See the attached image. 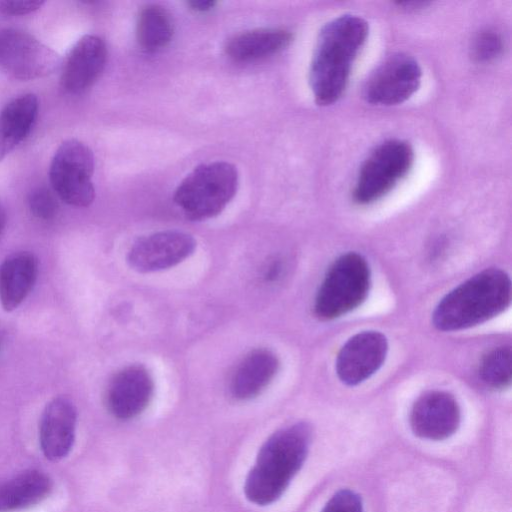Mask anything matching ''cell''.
Instances as JSON below:
<instances>
[{"instance_id":"cell-1","label":"cell","mask_w":512,"mask_h":512,"mask_svg":"<svg viewBox=\"0 0 512 512\" xmlns=\"http://www.w3.org/2000/svg\"><path fill=\"white\" fill-rule=\"evenodd\" d=\"M368 32L367 22L350 14L323 26L309 71L310 87L318 105H332L341 98Z\"/></svg>"},{"instance_id":"cell-2","label":"cell","mask_w":512,"mask_h":512,"mask_svg":"<svg viewBox=\"0 0 512 512\" xmlns=\"http://www.w3.org/2000/svg\"><path fill=\"white\" fill-rule=\"evenodd\" d=\"M311 435L310 426L301 422L275 432L264 443L244 485L249 501L267 505L283 494L307 457Z\"/></svg>"},{"instance_id":"cell-3","label":"cell","mask_w":512,"mask_h":512,"mask_svg":"<svg viewBox=\"0 0 512 512\" xmlns=\"http://www.w3.org/2000/svg\"><path fill=\"white\" fill-rule=\"evenodd\" d=\"M511 302V281L498 268L472 276L436 306L432 319L441 331H458L481 324L502 313Z\"/></svg>"},{"instance_id":"cell-4","label":"cell","mask_w":512,"mask_h":512,"mask_svg":"<svg viewBox=\"0 0 512 512\" xmlns=\"http://www.w3.org/2000/svg\"><path fill=\"white\" fill-rule=\"evenodd\" d=\"M239 183L235 166L215 161L197 166L178 185L174 201L192 220L218 215L236 194Z\"/></svg>"},{"instance_id":"cell-5","label":"cell","mask_w":512,"mask_h":512,"mask_svg":"<svg viewBox=\"0 0 512 512\" xmlns=\"http://www.w3.org/2000/svg\"><path fill=\"white\" fill-rule=\"evenodd\" d=\"M371 284L366 259L355 252L338 257L328 269L317 292L314 312L321 320H333L361 305Z\"/></svg>"},{"instance_id":"cell-6","label":"cell","mask_w":512,"mask_h":512,"mask_svg":"<svg viewBox=\"0 0 512 512\" xmlns=\"http://www.w3.org/2000/svg\"><path fill=\"white\" fill-rule=\"evenodd\" d=\"M414 152L409 143L391 139L377 146L359 170L353 200L371 204L389 193L410 171Z\"/></svg>"},{"instance_id":"cell-7","label":"cell","mask_w":512,"mask_h":512,"mask_svg":"<svg viewBox=\"0 0 512 512\" xmlns=\"http://www.w3.org/2000/svg\"><path fill=\"white\" fill-rule=\"evenodd\" d=\"M94 156L83 142L68 139L56 150L49 168L53 190L67 204L87 207L95 198Z\"/></svg>"},{"instance_id":"cell-8","label":"cell","mask_w":512,"mask_h":512,"mask_svg":"<svg viewBox=\"0 0 512 512\" xmlns=\"http://www.w3.org/2000/svg\"><path fill=\"white\" fill-rule=\"evenodd\" d=\"M60 66L58 53L33 35L13 28L0 30V67L10 77L33 80Z\"/></svg>"},{"instance_id":"cell-9","label":"cell","mask_w":512,"mask_h":512,"mask_svg":"<svg viewBox=\"0 0 512 512\" xmlns=\"http://www.w3.org/2000/svg\"><path fill=\"white\" fill-rule=\"evenodd\" d=\"M421 77V68L413 57L393 54L369 76L363 87V97L374 105L401 104L418 90Z\"/></svg>"},{"instance_id":"cell-10","label":"cell","mask_w":512,"mask_h":512,"mask_svg":"<svg viewBox=\"0 0 512 512\" xmlns=\"http://www.w3.org/2000/svg\"><path fill=\"white\" fill-rule=\"evenodd\" d=\"M195 247V239L185 232L160 231L135 241L128 252L127 261L141 273L161 271L184 261Z\"/></svg>"},{"instance_id":"cell-11","label":"cell","mask_w":512,"mask_h":512,"mask_svg":"<svg viewBox=\"0 0 512 512\" xmlns=\"http://www.w3.org/2000/svg\"><path fill=\"white\" fill-rule=\"evenodd\" d=\"M386 337L378 331H363L349 338L336 359V372L346 385H357L371 377L385 361Z\"/></svg>"},{"instance_id":"cell-12","label":"cell","mask_w":512,"mask_h":512,"mask_svg":"<svg viewBox=\"0 0 512 512\" xmlns=\"http://www.w3.org/2000/svg\"><path fill=\"white\" fill-rule=\"evenodd\" d=\"M460 408L455 398L444 391H428L413 404L410 426L415 435L429 440H443L460 425Z\"/></svg>"},{"instance_id":"cell-13","label":"cell","mask_w":512,"mask_h":512,"mask_svg":"<svg viewBox=\"0 0 512 512\" xmlns=\"http://www.w3.org/2000/svg\"><path fill=\"white\" fill-rule=\"evenodd\" d=\"M153 391V379L144 366H127L116 373L108 385L107 407L118 419L133 418L148 406Z\"/></svg>"},{"instance_id":"cell-14","label":"cell","mask_w":512,"mask_h":512,"mask_svg":"<svg viewBox=\"0 0 512 512\" xmlns=\"http://www.w3.org/2000/svg\"><path fill=\"white\" fill-rule=\"evenodd\" d=\"M106 60L107 48L102 38L91 34L81 37L62 64V88L71 94L82 93L99 78Z\"/></svg>"},{"instance_id":"cell-15","label":"cell","mask_w":512,"mask_h":512,"mask_svg":"<svg viewBox=\"0 0 512 512\" xmlns=\"http://www.w3.org/2000/svg\"><path fill=\"white\" fill-rule=\"evenodd\" d=\"M77 423V410L65 397L52 399L45 407L39 425V442L51 461L65 458L71 451Z\"/></svg>"},{"instance_id":"cell-16","label":"cell","mask_w":512,"mask_h":512,"mask_svg":"<svg viewBox=\"0 0 512 512\" xmlns=\"http://www.w3.org/2000/svg\"><path fill=\"white\" fill-rule=\"evenodd\" d=\"M278 368V358L272 351H251L239 362L231 376L229 389L232 396L239 400L256 397L272 381Z\"/></svg>"},{"instance_id":"cell-17","label":"cell","mask_w":512,"mask_h":512,"mask_svg":"<svg viewBox=\"0 0 512 512\" xmlns=\"http://www.w3.org/2000/svg\"><path fill=\"white\" fill-rule=\"evenodd\" d=\"M38 273L36 257L17 252L0 263V303L5 311L16 309L33 288Z\"/></svg>"},{"instance_id":"cell-18","label":"cell","mask_w":512,"mask_h":512,"mask_svg":"<svg viewBox=\"0 0 512 512\" xmlns=\"http://www.w3.org/2000/svg\"><path fill=\"white\" fill-rule=\"evenodd\" d=\"M38 99L28 93L15 97L0 111V162L30 133L37 115Z\"/></svg>"},{"instance_id":"cell-19","label":"cell","mask_w":512,"mask_h":512,"mask_svg":"<svg viewBox=\"0 0 512 512\" xmlns=\"http://www.w3.org/2000/svg\"><path fill=\"white\" fill-rule=\"evenodd\" d=\"M292 34L279 28H261L235 35L226 45V53L237 62H252L284 50Z\"/></svg>"},{"instance_id":"cell-20","label":"cell","mask_w":512,"mask_h":512,"mask_svg":"<svg viewBox=\"0 0 512 512\" xmlns=\"http://www.w3.org/2000/svg\"><path fill=\"white\" fill-rule=\"evenodd\" d=\"M51 479L43 472L29 470L0 484V512H14L33 506L48 496Z\"/></svg>"},{"instance_id":"cell-21","label":"cell","mask_w":512,"mask_h":512,"mask_svg":"<svg viewBox=\"0 0 512 512\" xmlns=\"http://www.w3.org/2000/svg\"><path fill=\"white\" fill-rule=\"evenodd\" d=\"M174 32L169 13L159 5L144 7L137 18L136 35L139 45L146 51L165 47Z\"/></svg>"},{"instance_id":"cell-22","label":"cell","mask_w":512,"mask_h":512,"mask_svg":"<svg viewBox=\"0 0 512 512\" xmlns=\"http://www.w3.org/2000/svg\"><path fill=\"white\" fill-rule=\"evenodd\" d=\"M482 381L494 389L509 387L511 383V348L499 346L488 351L479 364Z\"/></svg>"},{"instance_id":"cell-23","label":"cell","mask_w":512,"mask_h":512,"mask_svg":"<svg viewBox=\"0 0 512 512\" xmlns=\"http://www.w3.org/2000/svg\"><path fill=\"white\" fill-rule=\"evenodd\" d=\"M504 50L501 35L494 30L478 33L472 41L471 55L477 62L487 63L497 59Z\"/></svg>"},{"instance_id":"cell-24","label":"cell","mask_w":512,"mask_h":512,"mask_svg":"<svg viewBox=\"0 0 512 512\" xmlns=\"http://www.w3.org/2000/svg\"><path fill=\"white\" fill-rule=\"evenodd\" d=\"M28 207L38 219L50 220L58 211V204L53 194L45 187L33 189L28 196Z\"/></svg>"},{"instance_id":"cell-25","label":"cell","mask_w":512,"mask_h":512,"mask_svg":"<svg viewBox=\"0 0 512 512\" xmlns=\"http://www.w3.org/2000/svg\"><path fill=\"white\" fill-rule=\"evenodd\" d=\"M322 512H363L362 501L355 492L342 489L330 498Z\"/></svg>"},{"instance_id":"cell-26","label":"cell","mask_w":512,"mask_h":512,"mask_svg":"<svg viewBox=\"0 0 512 512\" xmlns=\"http://www.w3.org/2000/svg\"><path fill=\"white\" fill-rule=\"evenodd\" d=\"M44 4L39 0H0V14L19 16L32 13Z\"/></svg>"},{"instance_id":"cell-27","label":"cell","mask_w":512,"mask_h":512,"mask_svg":"<svg viewBox=\"0 0 512 512\" xmlns=\"http://www.w3.org/2000/svg\"><path fill=\"white\" fill-rule=\"evenodd\" d=\"M215 4H216L215 1H204V0L189 2V5L191 6L192 9H194L196 11H200V12L210 10L211 8H213L215 6Z\"/></svg>"},{"instance_id":"cell-28","label":"cell","mask_w":512,"mask_h":512,"mask_svg":"<svg viewBox=\"0 0 512 512\" xmlns=\"http://www.w3.org/2000/svg\"><path fill=\"white\" fill-rule=\"evenodd\" d=\"M6 225V212L2 205L0 204V235Z\"/></svg>"}]
</instances>
